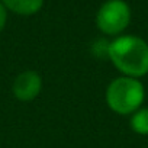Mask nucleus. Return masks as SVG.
I'll return each mask as SVG.
<instances>
[{
  "label": "nucleus",
  "mask_w": 148,
  "mask_h": 148,
  "mask_svg": "<svg viewBox=\"0 0 148 148\" xmlns=\"http://www.w3.org/2000/svg\"><path fill=\"white\" fill-rule=\"evenodd\" d=\"M8 22V9L5 8V5L0 2V32H2L6 26Z\"/></svg>",
  "instance_id": "nucleus-7"
},
{
  "label": "nucleus",
  "mask_w": 148,
  "mask_h": 148,
  "mask_svg": "<svg viewBox=\"0 0 148 148\" xmlns=\"http://www.w3.org/2000/svg\"><path fill=\"white\" fill-rule=\"evenodd\" d=\"M5 8L16 15H21V16H32L35 13H38L45 0H0Z\"/></svg>",
  "instance_id": "nucleus-5"
},
{
  "label": "nucleus",
  "mask_w": 148,
  "mask_h": 148,
  "mask_svg": "<svg viewBox=\"0 0 148 148\" xmlns=\"http://www.w3.org/2000/svg\"><path fill=\"white\" fill-rule=\"evenodd\" d=\"M108 108L121 116H131L145 100V87L139 79L119 76L113 79L105 92Z\"/></svg>",
  "instance_id": "nucleus-2"
},
{
  "label": "nucleus",
  "mask_w": 148,
  "mask_h": 148,
  "mask_svg": "<svg viewBox=\"0 0 148 148\" xmlns=\"http://www.w3.org/2000/svg\"><path fill=\"white\" fill-rule=\"evenodd\" d=\"M108 60L121 76L141 79L148 74V42L136 35H119L109 42Z\"/></svg>",
  "instance_id": "nucleus-1"
},
{
  "label": "nucleus",
  "mask_w": 148,
  "mask_h": 148,
  "mask_svg": "<svg viewBox=\"0 0 148 148\" xmlns=\"http://www.w3.org/2000/svg\"><path fill=\"white\" fill-rule=\"evenodd\" d=\"M131 8L125 0H106L96 13V26L106 36H119L131 23Z\"/></svg>",
  "instance_id": "nucleus-3"
},
{
  "label": "nucleus",
  "mask_w": 148,
  "mask_h": 148,
  "mask_svg": "<svg viewBox=\"0 0 148 148\" xmlns=\"http://www.w3.org/2000/svg\"><path fill=\"white\" fill-rule=\"evenodd\" d=\"M131 129L138 135H148V108H139L129 118Z\"/></svg>",
  "instance_id": "nucleus-6"
},
{
  "label": "nucleus",
  "mask_w": 148,
  "mask_h": 148,
  "mask_svg": "<svg viewBox=\"0 0 148 148\" xmlns=\"http://www.w3.org/2000/svg\"><path fill=\"white\" fill-rule=\"evenodd\" d=\"M13 96L19 102H32L42 92V77L41 74L34 70H25L18 74L13 86Z\"/></svg>",
  "instance_id": "nucleus-4"
}]
</instances>
